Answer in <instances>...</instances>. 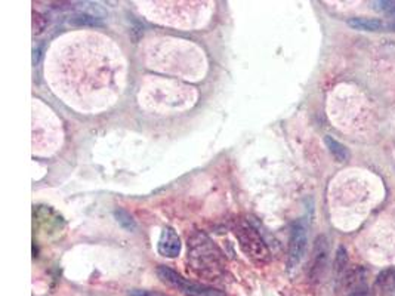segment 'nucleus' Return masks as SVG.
Masks as SVG:
<instances>
[{"label": "nucleus", "instance_id": "nucleus-1", "mask_svg": "<svg viewBox=\"0 0 395 296\" xmlns=\"http://www.w3.org/2000/svg\"><path fill=\"white\" fill-rule=\"evenodd\" d=\"M188 261L191 268L203 277H216L224 271V256L215 243L203 233L188 239Z\"/></svg>", "mask_w": 395, "mask_h": 296}, {"label": "nucleus", "instance_id": "nucleus-2", "mask_svg": "<svg viewBox=\"0 0 395 296\" xmlns=\"http://www.w3.org/2000/svg\"><path fill=\"white\" fill-rule=\"evenodd\" d=\"M235 237L238 239L240 248L252 259L256 264H267L269 261V249L267 243L261 237L260 231H257L252 224L246 221H238L235 229H234Z\"/></svg>", "mask_w": 395, "mask_h": 296}, {"label": "nucleus", "instance_id": "nucleus-3", "mask_svg": "<svg viewBox=\"0 0 395 296\" xmlns=\"http://www.w3.org/2000/svg\"><path fill=\"white\" fill-rule=\"evenodd\" d=\"M157 275L165 285L179 290L185 296H226V293H222L221 290L188 280V278H184L181 274L165 265L157 268Z\"/></svg>", "mask_w": 395, "mask_h": 296}, {"label": "nucleus", "instance_id": "nucleus-4", "mask_svg": "<svg viewBox=\"0 0 395 296\" xmlns=\"http://www.w3.org/2000/svg\"><path fill=\"white\" fill-rule=\"evenodd\" d=\"M306 243H308V233L306 227L302 221L296 222L290 233V243H289V259L287 265L289 270L296 268L306 252Z\"/></svg>", "mask_w": 395, "mask_h": 296}, {"label": "nucleus", "instance_id": "nucleus-5", "mask_svg": "<svg viewBox=\"0 0 395 296\" xmlns=\"http://www.w3.org/2000/svg\"><path fill=\"white\" fill-rule=\"evenodd\" d=\"M329 261V241L324 236H320L313 249V258H311V265H310V280L318 282L321 275L324 274L326 267H328Z\"/></svg>", "mask_w": 395, "mask_h": 296}, {"label": "nucleus", "instance_id": "nucleus-6", "mask_svg": "<svg viewBox=\"0 0 395 296\" xmlns=\"http://www.w3.org/2000/svg\"><path fill=\"white\" fill-rule=\"evenodd\" d=\"M159 253L166 258H177L181 252V240L174 229L165 227L159 240Z\"/></svg>", "mask_w": 395, "mask_h": 296}, {"label": "nucleus", "instance_id": "nucleus-7", "mask_svg": "<svg viewBox=\"0 0 395 296\" xmlns=\"http://www.w3.org/2000/svg\"><path fill=\"white\" fill-rule=\"evenodd\" d=\"M366 278H367V273L363 267H357L351 271H348L345 274V277H343V286H345V289L351 292H355V290H360V289H366Z\"/></svg>", "mask_w": 395, "mask_h": 296}, {"label": "nucleus", "instance_id": "nucleus-8", "mask_svg": "<svg viewBox=\"0 0 395 296\" xmlns=\"http://www.w3.org/2000/svg\"><path fill=\"white\" fill-rule=\"evenodd\" d=\"M348 26L354 30H362V31H379L386 27H391L382 20L377 18H365V16H358V18H351L348 21Z\"/></svg>", "mask_w": 395, "mask_h": 296}, {"label": "nucleus", "instance_id": "nucleus-9", "mask_svg": "<svg viewBox=\"0 0 395 296\" xmlns=\"http://www.w3.org/2000/svg\"><path fill=\"white\" fill-rule=\"evenodd\" d=\"M68 23L74 27H102L104 26V23H102L101 18H98V16L88 13V12H77V13L72 15Z\"/></svg>", "mask_w": 395, "mask_h": 296}, {"label": "nucleus", "instance_id": "nucleus-10", "mask_svg": "<svg viewBox=\"0 0 395 296\" xmlns=\"http://www.w3.org/2000/svg\"><path fill=\"white\" fill-rule=\"evenodd\" d=\"M324 143H326V147H328L329 151L332 153L333 158L336 159V162L343 163V162L350 160V150L345 146L336 141V139H333L332 136H326Z\"/></svg>", "mask_w": 395, "mask_h": 296}, {"label": "nucleus", "instance_id": "nucleus-11", "mask_svg": "<svg viewBox=\"0 0 395 296\" xmlns=\"http://www.w3.org/2000/svg\"><path fill=\"white\" fill-rule=\"evenodd\" d=\"M376 286L382 292L395 293V268L384 270L376 278Z\"/></svg>", "mask_w": 395, "mask_h": 296}, {"label": "nucleus", "instance_id": "nucleus-12", "mask_svg": "<svg viewBox=\"0 0 395 296\" xmlns=\"http://www.w3.org/2000/svg\"><path fill=\"white\" fill-rule=\"evenodd\" d=\"M347 267H348V253L345 248L340 246L336 252L335 264H333V273L336 275V280H343V277H345V274L348 273Z\"/></svg>", "mask_w": 395, "mask_h": 296}, {"label": "nucleus", "instance_id": "nucleus-13", "mask_svg": "<svg viewBox=\"0 0 395 296\" xmlns=\"http://www.w3.org/2000/svg\"><path fill=\"white\" fill-rule=\"evenodd\" d=\"M114 218L116 221L122 225V227L126 230V231H135L136 230V222L135 219L132 218L130 214H128L126 211H123V209H116L114 211Z\"/></svg>", "mask_w": 395, "mask_h": 296}, {"label": "nucleus", "instance_id": "nucleus-14", "mask_svg": "<svg viewBox=\"0 0 395 296\" xmlns=\"http://www.w3.org/2000/svg\"><path fill=\"white\" fill-rule=\"evenodd\" d=\"M31 26H33V34H34V36H39V34H42L45 31V28L48 26V20L45 18L43 13L34 11L33 12Z\"/></svg>", "mask_w": 395, "mask_h": 296}, {"label": "nucleus", "instance_id": "nucleus-15", "mask_svg": "<svg viewBox=\"0 0 395 296\" xmlns=\"http://www.w3.org/2000/svg\"><path fill=\"white\" fill-rule=\"evenodd\" d=\"M372 5L377 11L395 16V0H379V2H373Z\"/></svg>", "mask_w": 395, "mask_h": 296}, {"label": "nucleus", "instance_id": "nucleus-16", "mask_svg": "<svg viewBox=\"0 0 395 296\" xmlns=\"http://www.w3.org/2000/svg\"><path fill=\"white\" fill-rule=\"evenodd\" d=\"M128 296H167V295H165V293H159V292H152V290L133 289V290H129Z\"/></svg>", "mask_w": 395, "mask_h": 296}, {"label": "nucleus", "instance_id": "nucleus-17", "mask_svg": "<svg viewBox=\"0 0 395 296\" xmlns=\"http://www.w3.org/2000/svg\"><path fill=\"white\" fill-rule=\"evenodd\" d=\"M40 58H42V48L40 46L34 48L33 49V65H38L40 62Z\"/></svg>", "mask_w": 395, "mask_h": 296}, {"label": "nucleus", "instance_id": "nucleus-18", "mask_svg": "<svg viewBox=\"0 0 395 296\" xmlns=\"http://www.w3.org/2000/svg\"><path fill=\"white\" fill-rule=\"evenodd\" d=\"M348 296H373V293L366 287V289H360V290L351 292Z\"/></svg>", "mask_w": 395, "mask_h": 296}]
</instances>
